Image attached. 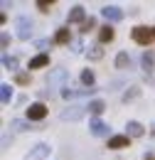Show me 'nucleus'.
<instances>
[{"label": "nucleus", "mask_w": 155, "mask_h": 160, "mask_svg": "<svg viewBox=\"0 0 155 160\" xmlns=\"http://www.w3.org/2000/svg\"><path fill=\"white\" fill-rule=\"evenodd\" d=\"M131 37H133V42L143 44V47H148V44H153V42H155V27L138 25V27H133V30H131Z\"/></svg>", "instance_id": "1"}, {"label": "nucleus", "mask_w": 155, "mask_h": 160, "mask_svg": "<svg viewBox=\"0 0 155 160\" xmlns=\"http://www.w3.org/2000/svg\"><path fill=\"white\" fill-rule=\"evenodd\" d=\"M67 81H69V72H67V69H52V72L47 74V86L64 89V86H69Z\"/></svg>", "instance_id": "2"}, {"label": "nucleus", "mask_w": 155, "mask_h": 160, "mask_svg": "<svg viewBox=\"0 0 155 160\" xmlns=\"http://www.w3.org/2000/svg\"><path fill=\"white\" fill-rule=\"evenodd\" d=\"M86 111H89V106H84V103H74V106L64 108V111L59 113V118H62V121H79V118H84Z\"/></svg>", "instance_id": "3"}, {"label": "nucleus", "mask_w": 155, "mask_h": 160, "mask_svg": "<svg viewBox=\"0 0 155 160\" xmlns=\"http://www.w3.org/2000/svg\"><path fill=\"white\" fill-rule=\"evenodd\" d=\"M49 153H52V145H47V143H37V145L25 155V160H47V158H49Z\"/></svg>", "instance_id": "4"}, {"label": "nucleus", "mask_w": 155, "mask_h": 160, "mask_svg": "<svg viewBox=\"0 0 155 160\" xmlns=\"http://www.w3.org/2000/svg\"><path fill=\"white\" fill-rule=\"evenodd\" d=\"M101 15H103V20L108 22V25L123 20V10H121L118 5H103V8H101Z\"/></svg>", "instance_id": "5"}, {"label": "nucleus", "mask_w": 155, "mask_h": 160, "mask_svg": "<svg viewBox=\"0 0 155 160\" xmlns=\"http://www.w3.org/2000/svg\"><path fill=\"white\" fill-rule=\"evenodd\" d=\"M47 116V106L42 103V101H37V103H30V108H27V121L32 123V121H42Z\"/></svg>", "instance_id": "6"}, {"label": "nucleus", "mask_w": 155, "mask_h": 160, "mask_svg": "<svg viewBox=\"0 0 155 160\" xmlns=\"http://www.w3.org/2000/svg\"><path fill=\"white\" fill-rule=\"evenodd\" d=\"M86 20H89V18H86V10H84L81 5H74V8L69 10V15H67V22H69V25H84Z\"/></svg>", "instance_id": "7"}, {"label": "nucleus", "mask_w": 155, "mask_h": 160, "mask_svg": "<svg viewBox=\"0 0 155 160\" xmlns=\"http://www.w3.org/2000/svg\"><path fill=\"white\" fill-rule=\"evenodd\" d=\"M89 131H91L94 136H98V138H103V136H108V133H111V126H108V123H103L101 118H91V121H89Z\"/></svg>", "instance_id": "8"}, {"label": "nucleus", "mask_w": 155, "mask_h": 160, "mask_svg": "<svg viewBox=\"0 0 155 160\" xmlns=\"http://www.w3.org/2000/svg\"><path fill=\"white\" fill-rule=\"evenodd\" d=\"M18 37L20 40H30L32 37V20L30 18H18Z\"/></svg>", "instance_id": "9"}, {"label": "nucleus", "mask_w": 155, "mask_h": 160, "mask_svg": "<svg viewBox=\"0 0 155 160\" xmlns=\"http://www.w3.org/2000/svg\"><path fill=\"white\" fill-rule=\"evenodd\" d=\"M140 67H143L145 74H153V72H155V52H153V49H145V52H143Z\"/></svg>", "instance_id": "10"}, {"label": "nucleus", "mask_w": 155, "mask_h": 160, "mask_svg": "<svg viewBox=\"0 0 155 160\" xmlns=\"http://www.w3.org/2000/svg\"><path fill=\"white\" fill-rule=\"evenodd\" d=\"M126 136H128V138H140V136H145V126L138 123V121H128V123H126Z\"/></svg>", "instance_id": "11"}, {"label": "nucleus", "mask_w": 155, "mask_h": 160, "mask_svg": "<svg viewBox=\"0 0 155 160\" xmlns=\"http://www.w3.org/2000/svg\"><path fill=\"white\" fill-rule=\"evenodd\" d=\"M131 145V138L123 133V136H111L108 138V148L111 150H123V148H128Z\"/></svg>", "instance_id": "12"}, {"label": "nucleus", "mask_w": 155, "mask_h": 160, "mask_svg": "<svg viewBox=\"0 0 155 160\" xmlns=\"http://www.w3.org/2000/svg\"><path fill=\"white\" fill-rule=\"evenodd\" d=\"M113 37H116V32H113V25H108V22H106V25L98 30V44H106V42H111Z\"/></svg>", "instance_id": "13"}, {"label": "nucleus", "mask_w": 155, "mask_h": 160, "mask_svg": "<svg viewBox=\"0 0 155 160\" xmlns=\"http://www.w3.org/2000/svg\"><path fill=\"white\" fill-rule=\"evenodd\" d=\"M47 64H49V54H47V52H39L37 57L30 59L27 69H42V67H47Z\"/></svg>", "instance_id": "14"}, {"label": "nucleus", "mask_w": 155, "mask_h": 160, "mask_svg": "<svg viewBox=\"0 0 155 160\" xmlns=\"http://www.w3.org/2000/svg\"><path fill=\"white\" fill-rule=\"evenodd\" d=\"M54 42H57V44H72V32H69V27H59L57 32H54Z\"/></svg>", "instance_id": "15"}, {"label": "nucleus", "mask_w": 155, "mask_h": 160, "mask_svg": "<svg viewBox=\"0 0 155 160\" xmlns=\"http://www.w3.org/2000/svg\"><path fill=\"white\" fill-rule=\"evenodd\" d=\"M86 106H89V111L94 113V118H98V116H101V113L106 111V103H103L101 99H91L89 103H86Z\"/></svg>", "instance_id": "16"}, {"label": "nucleus", "mask_w": 155, "mask_h": 160, "mask_svg": "<svg viewBox=\"0 0 155 160\" xmlns=\"http://www.w3.org/2000/svg\"><path fill=\"white\" fill-rule=\"evenodd\" d=\"M10 128H12L15 133H25V131H30L32 126H30V121H22V118H12V121H10Z\"/></svg>", "instance_id": "17"}, {"label": "nucleus", "mask_w": 155, "mask_h": 160, "mask_svg": "<svg viewBox=\"0 0 155 160\" xmlns=\"http://www.w3.org/2000/svg\"><path fill=\"white\" fill-rule=\"evenodd\" d=\"M94 81H96V77H94L91 69H84V72H81V84H84V89H94Z\"/></svg>", "instance_id": "18"}, {"label": "nucleus", "mask_w": 155, "mask_h": 160, "mask_svg": "<svg viewBox=\"0 0 155 160\" xmlns=\"http://www.w3.org/2000/svg\"><path fill=\"white\" fill-rule=\"evenodd\" d=\"M10 99H12V86H10V84H0V101L8 106Z\"/></svg>", "instance_id": "19"}, {"label": "nucleus", "mask_w": 155, "mask_h": 160, "mask_svg": "<svg viewBox=\"0 0 155 160\" xmlns=\"http://www.w3.org/2000/svg\"><path fill=\"white\" fill-rule=\"evenodd\" d=\"M86 54H89V59L98 62L101 57H103V47H101V44H94V47H89V49H86Z\"/></svg>", "instance_id": "20"}, {"label": "nucleus", "mask_w": 155, "mask_h": 160, "mask_svg": "<svg viewBox=\"0 0 155 160\" xmlns=\"http://www.w3.org/2000/svg\"><path fill=\"white\" fill-rule=\"evenodd\" d=\"M2 67L18 74V57H10V54H5V57H2Z\"/></svg>", "instance_id": "21"}, {"label": "nucleus", "mask_w": 155, "mask_h": 160, "mask_svg": "<svg viewBox=\"0 0 155 160\" xmlns=\"http://www.w3.org/2000/svg\"><path fill=\"white\" fill-rule=\"evenodd\" d=\"M128 67H131V57L126 52H121L116 57V69H128Z\"/></svg>", "instance_id": "22"}, {"label": "nucleus", "mask_w": 155, "mask_h": 160, "mask_svg": "<svg viewBox=\"0 0 155 160\" xmlns=\"http://www.w3.org/2000/svg\"><path fill=\"white\" fill-rule=\"evenodd\" d=\"M12 81L20 84V86H27V84H30V74H27V72H18V74L12 77Z\"/></svg>", "instance_id": "23"}, {"label": "nucleus", "mask_w": 155, "mask_h": 160, "mask_svg": "<svg viewBox=\"0 0 155 160\" xmlns=\"http://www.w3.org/2000/svg\"><path fill=\"white\" fill-rule=\"evenodd\" d=\"M136 96H140V89H138V86H131V89H128V91L123 94V101L128 103V101H133Z\"/></svg>", "instance_id": "24"}, {"label": "nucleus", "mask_w": 155, "mask_h": 160, "mask_svg": "<svg viewBox=\"0 0 155 160\" xmlns=\"http://www.w3.org/2000/svg\"><path fill=\"white\" fill-rule=\"evenodd\" d=\"M94 27H96V18H89V20H86V22H84V25H81V32L86 35V32H91Z\"/></svg>", "instance_id": "25"}, {"label": "nucleus", "mask_w": 155, "mask_h": 160, "mask_svg": "<svg viewBox=\"0 0 155 160\" xmlns=\"http://www.w3.org/2000/svg\"><path fill=\"white\" fill-rule=\"evenodd\" d=\"M0 47H2V49H8V47H10V35H8V32H2V35H0Z\"/></svg>", "instance_id": "26"}, {"label": "nucleus", "mask_w": 155, "mask_h": 160, "mask_svg": "<svg viewBox=\"0 0 155 160\" xmlns=\"http://www.w3.org/2000/svg\"><path fill=\"white\" fill-rule=\"evenodd\" d=\"M37 8L42 10V12H49V8H52V2H47V0H39V2H37Z\"/></svg>", "instance_id": "27"}, {"label": "nucleus", "mask_w": 155, "mask_h": 160, "mask_svg": "<svg viewBox=\"0 0 155 160\" xmlns=\"http://www.w3.org/2000/svg\"><path fill=\"white\" fill-rule=\"evenodd\" d=\"M52 44H54V40L49 42V40H39L37 42V49H47V47H52Z\"/></svg>", "instance_id": "28"}, {"label": "nucleus", "mask_w": 155, "mask_h": 160, "mask_svg": "<svg viewBox=\"0 0 155 160\" xmlns=\"http://www.w3.org/2000/svg\"><path fill=\"white\" fill-rule=\"evenodd\" d=\"M81 49H84V44H81V42H72V52H74V54H79V52H81Z\"/></svg>", "instance_id": "29"}, {"label": "nucleus", "mask_w": 155, "mask_h": 160, "mask_svg": "<svg viewBox=\"0 0 155 160\" xmlns=\"http://www.w3.org/2000/svg\"><path fill=\"white\" fill-rule=\"evenodd\" d=\"M10 143H12V136H8V133H5V136H2V150H8V145H10Z\"/></svg>", "instance_id": "30"}, {"label": "nucleus", "mask_w": 155, "mask_h": 160, "mask_svg": "<svg viewBox=\"0 0 155 160\" xmlns=\"http://www.w3.org/2000/svg\"><path fill=\"white\" fill-rule=\"evenodd\" d=\"M145 160H155V155H145Z\"/></svg>", "instance_id": "31"}]
</instances>
